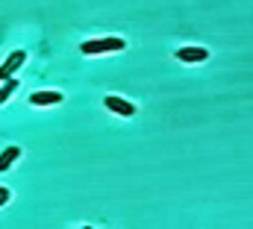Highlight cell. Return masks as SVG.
<instances>
[{"label": "cell", "instance_id": "6da1fadb", "mask_svg": "<svg viewBox=\"0 0 253 229\" xmlns=\"http://www.w3.org/2000/svg\"><path fill=\"white\" fill-rule=\"evenodd\" d=\"M124 47V38H88V41H83L80 50H83V56H97V53H118Z\"/></svg>", "mask_w": 253, "mask_h": 229}, {"label": "cell", "instance_id": "7a4b0ae2", "mask_svg": "<svg viewBox=\"0 0 253 229\" xmlns=\"http://www.w3.org/2000/svg\"><path fill=\"white\" fill-rule=\"evenodd\" d=\"M24 62H27V53H24V50L9 53V56H6V62L0 65V79L6 82L9 76H15V71H21V68H24Z\"/></svg>", "mask_w": 253, "mask_h": 229}, {"label": "cell", "instance_id": "3957f363", "mask_svg": "<svg viewBox=\"0 0 253 229\" xmlns=\"http://www.w3.org/2000/svg\"><path fill=\"white\" fill-rule=\"evenodd\" d=\"M103 106H106L109 112L121 114V117H132V114H135V106H132V103H126L124 97H115V94L103 97Z\"/></svg>", "mask_w": 253, "mask_h": 229}, {"label": "cell", "instance_id": "277c9868", "mask_svg": "<svg viewBox=\"0 0 253 229\" xmlns=\"http://www.w3.org/2000/svg\"><path fill=\"white\" fill-rule=\"evenodd\" d=\"M30 103L33 106H56V103H62V94L59 91H33L30 94Z\"/></svg>", "mask_w": 253, "mask_h": 229}, {"label": "cell", "instance_id": "5b68a950", "mask_svg": "<svg viewBox=\"0 0 253 229\" xmlns=\"http://www.w3.org/2000/svg\"><path fill=\"white\" fill-rule=\"evenodd\" d=\"M177 59H180V62H206V59H209V50H206V47H180V50H177Z\"/></svg>", "mask_w": 253, "mask_h": 229}, {"label": "cell", "instance_id": "8992f818", "mask_svg": "<svg viewBox=\"0 0 253 229\" xmlns=\"http://www.w3.org/2000/svg\"><path fill=\"white\" fill-rule=\"evenodd\" d=\"M18 159H21V147H9V150H3V153H0V173H6Z\"/></svg>", "mask_w": 253, "mask_h": 229}, {"label": "cell", "instance_id": "52a82bcc", "mask_svg": "<svg viewBox=\"0 0 253 229\" xmlns=\"http://www.w3.org/2000/svg\"><path fill=\"white\" fill-rule=\"evenodd\" d=\"M15 91H18V79H12V76H9V79L0 85V106H3V103H6V100L15 94Z\"/></svg>", "mask_w": 253, "mask_h": 229}, {"label": "cell", "instance_id": "ba28073f", "mask_svg": "<svg viewBox=\"0 0 253 229\" xmlns=\"http://www.w3.org/2000/svg\"><path fill=\"white\" fill-rule=\"evenodd\" d=\"M9 197H12V191H9V188H0V206H6Z\"/></svg>", "mask_w": 253, "mask_h": 229}]
</instances>
